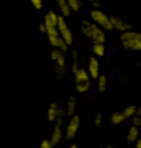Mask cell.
Masks as SVG:
<instances>
[{
  "label": "cell",
  "instance_id": "cell-5",
  "mask_svg": "<svg viewBox=\"0 0 141 148\" xmlns=\"http://www.w3.org/2000/svg\"><path fill=\"white\" fill-rule=\"evenodd\" d=\"M51 60L54 63V71L57 80H62L65 76V68H66V56L61 50L53 49L50 54Z\"/></svg>",
  "mask_w": 141,
  "mask_h": 148
},
{
  "label": "cell",
  "instance_id": "cell-15",
  "mask_svg": "<svg viewBox=\"0 0 141 148\" xmlns=\"http://www.w3.org/2000/svg\"><path fill=\"white\" fill-rule=\"evenodd\" d=\"M92 50L95 58H103L106 54V47L104 43H93Z\"/></svg>",
  "mask_w": 141,
  "mask_h": 148
},
{
  "label": "cell",
  "instance_id": "cell-1",
  "mask_svg": "<svg viewBox=\"0 0 141 148\" xmlns=\"http://www.w3.org/2000/svg\"><path fill=\"white\" fill-rule=\"evenodd\" d=\"M57 19H59V16L54 11H49L45 14L44 21H43V25H44V28H45L44 34H46L50 44L54 49L61 50V51H63L65 53L67 51L68 47L63 41V39H62L60 33H59V30H57Z\"/></svg>",
  "mask_w": 141,
  "mask_h": 148
},
{
  "label": "cell",
  "instance_id": "cell-19",
  "mask_svg": "<svg viewBox=\"0 0 141 148\" xmlns=\"http://www.w3.org/2000/svg\"><path fill=\"white\" fill-rule=\"evenodd\" d=\"M108 85V79L106 75H99L97 79V90L99 92H105Z\"/></svg>",
  "mask_w": 141,
  "mask_h": 148
},
{
  "label": "cell",
  "instance_id": "cell-11",
  "mask_svg": "<svg viewBox=\"0 0 141 148\" xmlns=\"http://www.w3.org/2000/svg\"><path fill=\"white\" fill-rule=\"evenodd\" d=\"M64 137V130H63V125L62 124H55L53 130H52V133H51V136H50L49 140L51 142L52 146H57L60 143L62 142Z\"/></svg>",
  "mask_w": 141,
  "mask_h": 148
},
{
  "label": "cell",
  "instance_id": "cell-30",
  "mask_svg": "<svg viewBox=\"0 0 141 148\" xmlns=\"http://www.w3.org/2000/svg\"><path fill=\"white\" fill-rule=\"evenodd\" d=\"M68 148H78V146L76 145V144H72V145H69Z\"/></svg>",
  "mask_w": 141,
  "mask_h": 148
},
{
  "label": "cell",
  "instance_id": "cell-21",
  "mask_svg": "<svg viewBox=\"0 0 141 148\" xmlns=\"http://www.w3.org/2000/svg\"><path fill=\"white\" fill-rule=\"evenodd\" d=\"M136 111H137V106L136 105H128L127 107H125V110L123 111V115L126 119L128 118H132L136 115Z\"/></svg>",
  "mask_w": 141,
  "mask_h": 148
},
{
  "label": "cell",
  "instance_id": "cell-29",
  "mask_svg": "<svg viewBox=\"0 0 141 148\" xmlns=\"http://www.w3.org/2000/svg\"><path fill=\"white\" fill-rule=\"evenodd\" d=\"M39 28H40V31H41L42 33H44V32H45V28H44V25H43V22L40 25H39Z\"/></svg>",
  "mask_w": 141,
  "mask_h": 148
},
{
  "label": "cell",
  "instance_id": "cell-18",
  "mask_svg": "<svg viewBox=\"0 0 141 148\" xmlns=\"http://www.w3.org/2000/svg\"><path fill=\"white\" fill-rule=\"evenodd\" d=\"M80 53L78 51L74 50L72 52V72H76L80 68Z\"/></svg>",
  "mask_w": 141,
  "mask_h": 148
},
{
  "label": "cell",
  "instance_id": "cell-9",
  "mask_svg": "<svg viewBox=\"0 0 141 148\" xmlns=\"http://www.w3.org/2000/svg\"><path fill=\"white\" fill-rule=\"evenodd\" d=\"M80 127V117L78 115H73L72 117H69L66 127L64 130V136L66 137V139H73L75 138L76 134L78 133Z\"/></svg>",
  "mask_w": 141,
  "mask_h": 148
},
{
  "label": "cell",
  "instance_id": "cell-3",
  "mask_svg": "<svg viewBox=\"0 0 141 148\" xmlns=\"http://www.w3.org/2000/svg\"><path fill=\"white\" fill-rule=\"evenodd\" d=\"M74 83H75V90L77 93L84 94L91 90L92 85V79L87 70L83 68H80L76 72H74Z\"/></svg>",
  "mask_w": 141,
  "mask_h": 148
},
{
  "label": "cell",
  "instance_id": "cell-22",
  "mask_svg": "<svg viewBox=\"0 0 141 148\" xmlns=\"http://www.w3.org/2000/svg\"><path fill=\"white\" fill-rule=\"evenodd\" d=\"M94 123L96 125V127H100L101 124H103V115L101 113H97L96 116H95V119H94Z\"/></svg>",
  "mask_w": 141,
  "mask_h": 148
},
{
  "label": "cell",
  "instance_id": "cell-14",
  "mask_svg": "<svg viewBox=\"0 0 141 148\" xmlns=\"http://www.w3.org/2000/svg\"><path fill=\"white\" fill-rule=\"evenodd\" d=\"M139 135H140V130L138 127H135V126L129 127L128 132H127V136H126L127 143L128 144H135Z\"/></svg>",
  "mask_w": 141,
  "mask_h": 148
},
{
  "label": "cell",
  "instance_id": "cell-25",
  "mask_svg": "<svg viewBox=\"0 0 141 148\" xmlns=\"http://www.w3.org/2000/svg\"><path fill=\"white\" fill-rule=\"evenodd\" d=\"M132 126L135 127H141V117L139 116H134L132 117Z\"/></svg>",
  "mask_w": 141,
  "mask_h": 148
},
{
  "label": "cell",
  "instance_id": "cell-6",
  "mask_svg": "<svg viewBox=\"0 0 141 148\" xmlns=\"http://www.w3.org/2000/svg\"><path fill=\"white\" fill-rule=\"evenodd\" d=\"M89 16L93 20V23L98 25L99 28H101L104 31L112 30V25H111L109 17L104 11H101L100 9H93L89 13Z\"/></svg>",
  "mask_w": 141,
  "mask_h": 148
},
{
  "label": "cell",
  "instance_id": "cell-8",
  "mask_svg": "<svg viewBox=\"0 0 141 148\" xmlns=\"http://www.w3.org/2000/svg\"><path fill=\"white\" fill-rule=\"evenodd\" d=\"M57 30H59V33L63 39V41L66 43L67 47L73 44L74 36L72 33V30L69 29L65 18H63L62 16H59V19H57Z\"/></svg>",
  "mask_w": 141,
  "mask_h": 148
},
{
  "label": "cell",
  "instance_id": "cell-23",
  "mask_svg": "<svg viewBox=\"0 0 141 148\" xmlns=\"http://www.w3.org/2000/svg\"><path fill=\"white\" fill-rule=\"evenodd\" d=\"M32 6L34 7L37 10H41L43 7V1L42 0H30Z\"/></svg>",
  "mask_w": 141,
  "mask_h": 148
},
{
  "label": "cell",
  "instance_id": "cell-12",
  "mask_svg": "<svg viewBox=\"0 0 141 148\" xmlns=\"http://www.w3.org/2000/svg\"><path fill=\"white\" fill-rule=\"evenodd\" d=\"M87 72L89 74L91 79H93V80H97V79H98V76L100 75V63H99L97 58L92 56V58L89 59Z\"/></svg>",
  "mask_w": 141,
  "mask_h": 148
},
{
  "label": "cell",
  "instance_id": "cell-7",
  "mask_svg": "<svg viewBox=\"0 0 141 148\" xmlns=\"http://www.w3.org/2000/svg\"><path fill=\"white\" fill-rule=\"evenodd\" d=\"M46 117L49 122L55 124H64V119L66 117L65 112L62 108L60 105L56 102H53L49 105L48 107V113H46Z\"/></svg>",
  "mask_w": 141,
  "mask_h": 148
},
{
  "label": "cell",
  "instance_id": "cell-24",
  "mask_svg": "<svg viewBox=\"0 0 141 148\" xmlns=\"http://www.w3.org/2000/svg\"><path fill=\"white\" fill-rule=\"evenodd\" d=\"M39 148H53V146H52V144H51L49 139H43L41 144H40Z\"/></svg>",
  "mask_w": 141,
  "mask_h": 148
},
{
  "label": "cell",
  "instance_id": "cell-28",
  "mask_svg": "<svg viewBox=\"0 0 141 148\" xmlns=\"http://www.w3.org/2000/svg\"><path fill=\"white\" fill-rule=\"evenodd\" d=\"M135 116H139V117H141V105L140 106H137V111H136Z\"/></svg>",
  "mask_w": 141,
  "mask_h": 148
},
{
  "label": "cell",
  "instance_id": "cell-10",
  "mask_svg": "<svg viewBox=\"0 0 141 148\" xmlns=\"http://www.w3.org/2000/svg\"><path fill=\"white\" fill-rule=\"evenodd\" d=\"M109 19H110L111 25H112V30L120 31L121 33L132 30V25L123 20V19L118 18L116 16H110Z\"/></svg>",
  "mask_w": 141,
  "mask_h": 148
},
{
  "label": "cell",
  "instance_id": "cell-26",
  "mask_svg": "<svg viewBox=\"0 0 141 148\" xmlns=\"http://www.w3.org/2000/svg\"><path fill=\"white\" fill-rule=\"evenodd\" d=\"M89 2V5H92L94 7V9H98L100 6V1L99 0H87Z\"/></svg>",
  "mask_w": 141,
  "mask_h": 148
},
{
  "label": "cell",
  "instance_id": "cell-31",
  "mask_svg": "<svg viewBox=\"0 0 141 148\" xmlns=\"http://www.w3.org/2000/svg\"><path fill=\"white\" fill-rule=\"evenodd\" d=\"M104 148H115L114 146H111V145H106Z\"/></svg>",
  "mask_w": 141,
  "mask_h": 148
},
{
  "label": "cell",
  "instance_id": "cell-20",
  "mask_svg": "<svg viewBox=\"0 0 141 148\" xmlns=\"http://www.w3.org/2000/svg\"><path fill=\"white\" fill-rule=\"evenodd\" d=\"M67 6L71 10V12H78L80 9L82 8V0H66Z\"/></svg>",
  "mask_w": 141,
  "mask_h": 148
},
{
  "label": "cell",
  "instance_id": "cell-4",
  "mask_svg": "<svg viewBox=\"0 0 141 148\" xmlns=\"http://www.w3.org/2000/svg\"><path fill=\"white\" fill-rule=\"evenodd\" d=\"M120 42L125 49L141 52V33L136 31H127L120 36Z\"/></svg>",
  "mask_w": 141,
  "mask_h": 148
},
{
  "label": "cell",
  "instance_id": "cell-27",
  "mask_svg": "<svg viewBox=\"0 0 141 148\" xmlns=\"http://www.w3.org/2000/svg\"><path fill=\"white\" fill-rule=\"evenodd\" d=\"M135 147L136 148H141V133H140V135H139V137L137 138V140H136Z\"/></svg>",
  "mask_w": 141,
  "mask_h": 148
},
{
  "label": "cell",
  "instance_id": "cell-16",
  "mask_svg": "<svg viewBox=\"0 0 141 148\" xmlns=\"http://www.w3.org/2000/svg\"><path fill=\"white\" fill-rule=\"evenodd\" d=\"M56 3H57L59 8H60V11H61L63 18H66V17H68L71 14V10L68 8L66 0H56Z\"/></svg>",
  "mask_w": 141,
  "mask_h": 148
},
{
  "label": "cell",
  "instance_id": "cell-2",
  "mask_svg": "<svg viewBox=\"0 0 141 148\" xmlns=\"http://www.w3.org/2000/svg\"><path fill=\"white\" fill-rule=\"evenodd\" d=\"M80 31L82 33L92 40L93 43H104L106 41V33L105 31L99 28L98 25L91 22L89 20H84L80 23Z\"/></svg>",
  "mask_w": 141,
  "mask_h": 148
},
{
  "label": "cell",
  "instance_id": "cell-17",
  "mask_svg": "<svg viewBox=\"0 0 141 148\" xmlns=\"http://www.w3.org/2000/svg\"><path fill=\"white\" fill-rule=\"evenodd\" d=\"M110 121L114 125H120V124L123 123V122L126 121V117H125V115H123V111L121 112L118 111V112H115V113L111 114Z\"/></svg>",
  "mask_w": 141,
  "mask_h": 148
},
{
  "label": "cell",
  "instance_id": "cell-13",
  "mask_svg": "<svg viewBox=\"0 0 141 148\" xmlns=\"http://www.w3.org/2000/svg\"><path fill=\"white\" fill-rule=\"evenodd\" d=\"M76 107H77V99L75 95H71L66 101V104L65 107L63 108L65 112V115L68 117H72L73 115H75V112H76Z\"/></svg>",
  "mask_w": 141,
  "mask_h": 148
}]
</instances>
